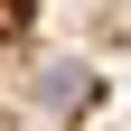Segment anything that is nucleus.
<instances>
[{"mask_svg":"<svg viewBox=\"0 0 131 131\" xmlns=\"http://www.w3.org/2000/svg\"><path fill=\"white\" fill-rule=\"evenodd\" d=\"M47 103H56V112H75V103H84V94H94V75H84V66H47Z\"/></svg>","mask_w":131,"mask_h":131,"instance_id":"nucleus-1","label":"nucleus"},{"mask_svg":"<svg viewBox=\"0 0 131 131\" xmlns=\"http://www.w3.org/2000/svg\"><path fill=\"white\" fill-rule=\"evenodd\" d=\"M19 19H28V0H0V28H19Z\"/></svg>","mask_w":131,"mask_h":131,"instance_id":"nucleus-2","label":"nucleus"}]
</instances>
